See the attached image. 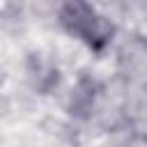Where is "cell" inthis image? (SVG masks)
<instances>
[{"label": "cell", "instance_id": "1", "mask_svg": "<svg viewBox=\"0 0 147 147\" xmlns=\"http://www.w3.org/2000/svg\"><path fill=\"white\" fill-rule=\"evenodd\" d=\"M60 18H62V23H64V28L69 32H76L78 37L87 39L94 46H101L110 37V32H113V30L110 32L103 30V21L96 18L94 11H92V7L85 5L83 0H69L62 7Z\"/></svg>", "mask_w": 147, "mask_h": 147}, {"label": "cell", "instance_id": "2", "mask_svg": "<svg viewBox=\"0 0 147 147\" xmlns=\"http://www.w3.org/2000/svg\"><path fill=\"white\" fill-rule=\"evenodd\" d=\"M122 64L129 69L131 76H140L147 71V48L140 41H131L122 51Z\"/></svg>", "mask_w": 147, "mask_h": 147}, {"label": "cell", "instance_id": "3", "mask_svg": "<svg viewBox=\"0 0 147 147\" xmlns=\"http://www.w3.org/2000/svg\"><path fill=\"white\" fill-rule=\"evenodd\" d=\"M92 99H94V92H92V83L87 80H80L71 94V113L76 115H85L90 108H92Z\"/></svg>", "mask_w": 147, "mask_h": 147}, {"label": "cell", "instance_id": "4", "mask_svg": "<svg viewBox=\"0 0 147 147\" xmlns=\"http://www.w3.org/2000/svg\"><path fill=\"white\" fill-rule=\"evenodd\" d=\"M119 147H147V136H142V133H131Z\"/></svg>", "mask_w": 147, "mask_h": 147}]
</instances>
